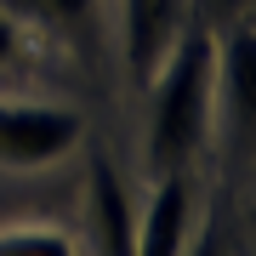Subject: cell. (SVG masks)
Masks as SVG:
<instances>
[{
    "mask_svg": "<svg viewBox=\"0 0 256 256\" xmlns=\"http://www.w3.org/2000/svg\"><path fill=\"white\" fill-rule=\"evenodd\" d=\"M28 34H52L74 52L97 46V6L102 0H0Z\"/></svg>",
    "mask_w": 256,
    "mask_h": 256,
    "instance_id": "cell-7",
    "label": "cell"
},
{
    "mask_svg": "<svg viewBox=\"0 0 256 256\" xmlns=\"http://www.w3.org/2000/svg\"><path fill=\"white\" fill-rule=\"evenodd\" d=\"M142 92H148V137H142L148 171L154 176L188 171L216 120V34L188 23Z\"/></svg>",
    "mask_w": 256,
    "mask_h": 256,
    "instance_id": "cell-1",
    "label": "cell"
},
{
    "mask_svg": "<svg viewBox=\"0 0 256 256\" xmlns=\"http://www.w3.org/2000/svg\"><path fill=\"white\" fill-rule=\"evenodd\" d=\"M245 12H250V0H188V23L210 28V34H228Z\"/></svg>",
    "mask_w": 256,
    "mask_h": 256,
    "instance_id": "cell-9",
    "label": "cell"
},
{
    "mask_svg": "<svg viewBox=\"0 0 256 256\" xmlns=\"http://www.w3.org/2000/svg\"><path fill=\"white\" fill-rule=\"evenodd\" d=\"M200 222V188L194 171H165L154 176L148 210L137 216V256H182Z\"/></svg>",
    "mask_w": 256,
    "mask_h": 256,
    "instance_id": "cell-4",
    "label": "cell"
},
{
    "mask_svg": "<svg viewBox=\"0 0 256 256\" xmlns=\"http://www.w3.org/2000/svg\"><path fill=\"white\" fill-rule=\"evenodd\" d=\"M216 97H222V131L234 142L256 137V23L239 18L216 46Z\"/></svg>",
    "mask_w": 256,
    "mask_h": 256,
    "instance_id": "cell-5",
    "label": "cell"
},
{
    "mask_svg": "<svg viewBox=\"0 0 256 256\" xmlns=\"http://www.w3.org/2000/svg\"><path fill=\"white\" fill-rule=\"evenodd\" d=\"M23 57H28V28L12 18L6 6H0V74H12Z\"/></svg>",
    "mask_w": 256,
    "mask_h": 256,
    "instance_id": "cell-10",
    "label": "cell"
},
{
    "mask_svg": "<svg viewBox=\"0 0 256 256\" xmlns=\"http://www.w3.org/2000/svg\"><path fill=\"white\" fill-rule=\"evenodd\" d=\"M250 6H256V0H250ZM250 23H256V18H250Z\"/></svg>",
    "mask_w": 256,
    "mask_h": 256,
    "instance_id": "cell-13",
    "label": "cell"
},
{
    "mask_svg": "<svg viewBox=\"0 0 256 256\" xmlns=\"http://www.w3.org/2000/svg\"><path fill=\"white\" fill-rule=\"evenodd\" d=\"M86 142V114L63 102L0 97V165L6 171H46Z\"/></svg>",
    "mask_w": 256,
    "mask_h": 256,
    "instance_id": "cell-2",
    "label": "cell"
},
{
    "mask_svg": "<svg viewBox=\"0 0 256 256\" xmlns=\"http://www.w3.org/2000/svg\"><path fill=\"white\" fill-rule=\"evenodd\" d=\"M0 256H80V250L57 222H18V228H0Z\"/></svg>",
    "mask_w": 256,
    "mask_h": 256,
    "instance_id": "cell-8",
    "label": "cell"
},
{
    "mask_svg": "<svg viewBox=\"0 0 256 256\" xmlns=\"http://www.w3.org/2000/svg\"><path fill=\"white\" fill-rule=\"evenodd\" d=\"M182 256H228V250H222V216L194 222V239H188V250H182Z\"/></svg>",
    "mask_w": 256,
    "mask_h": 256,
    "instance_id": "cell-11",
    "label": "cell"
},
{
    "mask_svg": "<svg viewBox=\"0 0 256 256\" xmlns=\"http://www.w3.org/2000/svg\"><path fill=\"white\" fill-rule=\"evenodd\" d=\"M86 234H92L97 256H137L131 194H126L108 154H92V165H86Z\"/></svg>",
    "mask_w": 256,
    "mask_h": 256,
    "instance_id": "cell-6",
    "label": "cell"
},
{
    "mask_svg": "<svg viewBox=\"0 0 256 256\" xmlns=\"http://www.w3.org/2000/svg\"><path fill=\"white\" fill-rule=\"evenodd\" d=\"M250 228H256V205H250Z\"/></svg>",
    "mask_w": 256,
    "mask_h": 256,
    "instance_id": "cell-12",
    "label": "cell"
},
{
    "mask_svg": "<svg viewBox=\"0 0 256 256\" xmlns=\"http://www.w3.org/2000/svg\"><path fill=\"white\" fill-rule=\"evenodd\" d=\"M182 28H188V0H120V52H126V80L137 92L160 74Z\"/></svg>",
    "mask_w": 256,
    "mask_h": 256,
    "instance_id": "cell-3",
    "label": "cell"
}]
</instances>
